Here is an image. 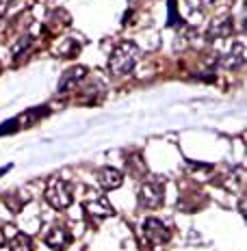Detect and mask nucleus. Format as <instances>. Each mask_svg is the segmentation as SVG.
Segmentation results:
<instances>
[{
  "mask_svg": "<svg viewBox=\"0 0 247 251\" xmlns=\"http://www.w3.org/2000/svg\"><path fill=\"white\" fill-rule=\"evenodd\" d=\"M139 56H141V48L135 41H122V44L111 52L109 70H111V74H115V76H124V74H128V72H133Z\"/></svg>",
  "mask_w": 247,
  "mask_h": 251,
  "instance_id": "f257e3e1",
  "label": "nucleus"
},
{
  "mask_svg": "<svg viewBox=\"0 0 247 251\" xmlns=\"http://www.w3.org/2000/svg\"><path fill=\"white\" fill-rule=\"evenodd\" d=\"M46 200L50 201V206H55L56 210L70 208L74 201V193H72V184L63 177H55V180L46 188Z\"/></svg>",
  "mask_w": 247,
  "mask_h": 251,
  "instance_id": "f03ea898",
  "label": "nucleus"
},
{
  "mask_svg": "<svg viewBox=\"0 0 247 251\" xmlns=\"http://www.w3.org/2000/svg\"><path fill=\"white\" fill-rule=\"evenodd\" d=\"M163 195H165V186H163L161 180H150V182H143L139 188V203L143 208H159L163 203Z\"/></svg>",
  "mask_w": 247,
  "mask_h": 251,
  "instance_id": "7ed1b4c3",
  "label": "nucleus"
},
{
  "mask_svg": "<svg viewBox=\"0 0 247 251\" xmlns=\"http://www.w3.org/2000/svg\"><path fill=\"white\" fill-rule=\"evenodd\" d=\"M143 229H145V236H148L154 245H163L171 238V232L163 226L159 219H148V221L143 223Z\"/></svg>",
  "mask_w": 247,
  "mask_h": 251,
  "instance_id": "20e7f679",
  "label": "nucleus"
},
{
  "mask_svg": "<svg viewBox=\"0 0 247 251\" xmlns=\"http://www.w3.org/2000/svg\"><path fill=\"white\" fill-rule=\"evenodd\" d=\"M219 63H221L223 67H228V70H239L241 65H245V46L234 41V44L230 46V50L221 54Z\"/></svg>",
  "mask_w": 247,
  "mask_h": 251,
  "instance_id": "39448f33",
  "label": "nucleus"
},
{
  "mask_svg": "<svg viewBox=\"0 0 247 251\" xmlns=\"http://www.w3.org/2000/svg\"><path fill=\"white\" fill-rule=\"evenodd\" d=\"M98 182L102 188H107V191H113V188H119L124 182V174L117 169H113V167H104V169L98 171Z\"/></svg>",
  "mask_w": 247,
  "mask_h": 251,
  "instance_id": "423d86ee",
  "label": "nucleus"
},
{
  "mask_svg": "<svg viewBox=\"0 0 247 251\" xmlns=\"http://www.w3.org/2000/svg\"><path fill=\"white\" fill-rule=\"evenodd\" d=\"M230 33H232V20H230L228 15L215 18L213 22H210L208 30H206L208 39H223V37H228Z\"/></svg>",
  "mask_w": 247,
  "mask_h": 251,
  "instance_id": "0eeeda50",
  "label": "nucleus"
},
{
  "mask_svg": "<svg viewBox=\"0 0 247 251\" xmlns=\"http://www.w3.org/2000/svg\"><path fill=\"white\" fill-rule=\"evenodd\" d=\"M85 76H87V67H82V65H76V67H72V70H67L59 80V93H65L67 89L76 87Z\"/></svg>",
  "mask_w": 247,
  "mask_h": 251,
  "instance_id": "6e6552de",
  "label": "nucleus"
},
{
  "mask_svg": "<svg viewBox=\"0 0 247 251\" xmlns=\"http://www.w3.org/2000/svg\"><path fill=\"white\" fill-rule=\"evenodd\" d=\"M46 243H48L50 247H55L56 251H61V249H65L67 245L72 243V234L67 232L65 227L56 226V227H52L50 232L46 234Z\"/></svg>",
  "mask_w": 247,
  "mask_h": 251,
  "instance_id": "1a4fd4ad",
  "label": "nucleus"
},
{
  "mask_svg": "<svg viewBox=\"0 0 247 251\" xmlns=\"http://www.w3.org/2000/svg\"><path fill=\"white\" fill-rule=\"evenodd\" d=\"M85 212L87 214H91V217H98V219H107V217H111L113 214V208L109 206V201L107 200H93V201H87L85 203Z\"/></svg>",
  "mask_w": 247,
  "mask_h": 251,
  "instance_id": "9d476101",
  "label": "nucleus"
},
{
  "mask_svg": "<svg viewBox=\"0 0 247 251\" xmlns=\"http://www.w3.org/2000/svg\"><path fill=\"white\" fill-rule=\"evenodd\" d=\"M9 247H11V251H33V245H30V238L26 236V234L22 232H15L11 243H9Z\"/></svg>",
  "mask_w": 247,
  "mask_h": 251,
  "instance_id": "9b49d317",
  "label": "nucleus"
},
{
  "mask_svg": "<svg viewBox=\"0 0 247 251\" xmlns=\"http://www.w3.org/2000/svg\"><path fill=\"white\" fill-rule=\"evenodd\" d=\"M178 24V9H176V0H169V26Z\"/></svg>",
  "mask_w": 247,
  "mask_h": 251,
  "instance_id": "f8f14e48",
  "label": "nucleus"
},
{
  "mask_svg": "<svg viewBox=\"0 0 247 251\" xmlns=\"http://www.w3.org/2000/svg\"><path fill=\"white\" fill-rule=\"evenodd\" d=\"M9 4H11V0H0V15L9 9Z\"/></svg>",
  "mask_w": 247,
  "mask_h": 251,
  "instance_id": "ddd939ff",
  "label": "nucleus"
},
{
  "mask_svg": "<svg viewBox=\"0 0 247 251\" xmlns=\"http://www.w3.org/2000/svg\"><path fill=\"white\" fill-rule=\"evenodd\" d=\"M9 169H11V165H7V167H2V169H0V176H2V174H7V171Z\"/></svg>",
  "mask_w": 247,
  "mask_h": 251,
  "instance_id": "4468645a",
  "label": "nucleus"
}]
</instances>
